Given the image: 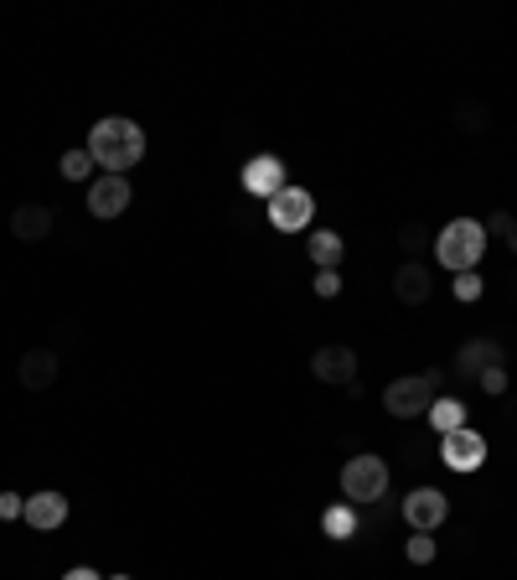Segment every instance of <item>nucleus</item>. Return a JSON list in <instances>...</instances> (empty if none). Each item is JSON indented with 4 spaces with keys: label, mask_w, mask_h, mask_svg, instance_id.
Returning a JSON list of instances; mask_svg holds the SVG:
<instances>
[{
    "label": "nucleus",
    "mask_w": 517,
    "mask_h": 580,
    "mask_svg": "<svg viewBox=\"0 0 517 580\" xmlns=\"http://www.w3.org/2000/svg\"><path fill=\"white\" fill-rule=\"evenodd\" d=\"M89 156H93V166H103V171L125 177L130 166L146 161V125H135L130 115H103V119H93Z\"/></svg>",
    "instance_id": "nucleus-1"
},
{
    "label": "nucleus",
    "mask_w": 517,
    "mask_h": 580,
    "mask_svg": "<svg viewBox=\"0 0 517 580\" xmlns=\"http://www.w3.org/2000/svg\"><path fill=\"white\" fill-rule=\"evenodd\" d=\"M481 254H487V224H481V218H450V224L435 234V259H440L450 275L481 269Z\"/></svg>",
    "instance_id": "nucleus-2"
},
{
    "label": "nucleus",
    "mask_w": 517,
    "mask_h": 580,
    "mask_svg": "<svg viewBox=\"0 0 517 580\" xmlns=\"http://www.w3.org/2000/svg\"><path fill=\"white\" fill-rule=\"evenodd\" d=\"M445 394V373L440 368H425V373H404L384 389V410L394 420H419L429 415V404Z\"/></svg>",
    "instance_id": "nucleus-3"
},
{
    "label": "nucleus",
    "mask_w": 517,
    "mask_h": 580,
    "mask_svg": "<svg viewBox=\"0 0 517 580\" xmlns=\"http://www.w3.org/2000/svg\"><path fill=\"white\" fill-rule=\"evenodd\" d=\"M384 492H388V462L384 456H372V451L347 456V466H341V498H347V503H378Z\"/></svg>",
    "instance_id": "nucleus-4"
},
{
    "label": "nucleus",
    "mask_w": 517,
    "mask_h": 580,
    "mask_svg": "<svg viewBox=\"0 0 517 580\" xmlns=\"http://www.w3.org/2000/svg\"><path fill=\"white\" fill-rule=\"evenodd\" d=\"M238 181H243V193L249 197H280L285 187H290V166L280 161V156H269V150H259V156H249L243 161V171H238Z\"/></svg>",
    "instance_id": "nucleus-5"
},
{
    "label": "nucleus",
    "mask_w": 517,
    "mask_h": 580,
    "mask_svg": "<svg viewBox=\"0 0 517 580\" xmlns=\"http://www.w3.org/2000/svg\"><path fill=\"white\" fill-rule=\"evenodd\" d=\"M487 456H491V446H487V435L481 431H450V435H440V462L450 466V472H481L487 466Z\"/></svg>",
    "instance_id": "nucleus-6"
},
{
    "label": "nucleus",
    "mask_w": 517,
    "mask_h": 580,
    "mask_svg": "<svg viewBox=\"0 0 517 580\" xmlns=\"http://www.w3.org/2000/svg\"><path fill=\"white\" fill-rule=\"evenodd\" d=\"M445 519H450V498L440 488H414L404 498V523H409L414 534H435Z\"/></svg>",
    "instance_id": "nucleus-7"
},
{
    "label": "nucleus",
    "mask_w": 517,
    "mask_h": 580,
    "mask_svg": "<svg viewBox=\"0 0 517 580\" xmlns=\"http://www.w3.org/2000/svg\"><path fill=\"white\" fill-rule=\"evenodd\" d=\"M310 218H316V197L306 187H296V181L280 197H269V224L280 234H300V228H310Z\"/></svg>",
    "instance_id": "nucleus-8"
},
{
    "label": "nucleus",
    "mask_w": 517,
    "mask_h": 580,
    "mask_svg": "<svg viewBox=\"0 0 517 580\" xmlns=\"http://www.w3.org/2000/svg\"><path fill=\"white\" fill-rule=\"evenodd\" d=\"M310 373L331 389H347V384H357V353L347 343H326V347H316V357H310Z\"/></svg>",
    "instance_id": "nucleus-9"
},
{
    "label": "nucleus",
    "mask_w": 517,
    "mask_h": 580,
    "mask_svg": "<svg viewBox=\"0 0 517 580\" xmlns=\"http://www.w3.org/2000/svg\"><path fill=\"white\" fill-rule=\"evenodd\" d=\"M130 197H135V193H130V177H115V171H103V177L89 181V213H93V218H103V224L130 208Z\"/></svg>",
    "instance_id": "nucleus-10"
},
{
    "label": "nucleus",
    "mask_w": 517,
    "mask_h": 580,
    "mask_svg": "<svg viewBox=\"0 0 517 580\" xmlns=\"http://www.w3.org/2000/svg\"><path fill=\"white\" fill-rule=\"evenodd\" d=\"M68 513H73V503H68L58 488H47V492H31L27 513H21V519H27L37 534H52V529H62V523H68Z\"/></svg>",
    "instance_id": "nucleus-11"
},
{
    "label": "nucleus",
    "mask_w": 517,
    "mask_h": 580,
    "mask_svg": "<svg viewBox=\"0 0 517 580\" xmlns=\"http://www.w3.org/2000/svg\"><path fill=\"white\" fill-rule=\"evenodd\" d=\"M497 363H507V353H503L497 337H471V343H460V353H456L460 379H481V373L497 368Z\"/></svg>",
    "instance_id": "nucleus-12"
},
{
    "label": "nucleus",
    "mask_w": 517,
    "mask_h": 580,
    "mask_svg": "<svg viewBox=\"0 0 517 580\" xmlns=\"http://www.w3.org/2000/svg\"><path fill=\"white\" fill-rule=\"evenodd\" d=\"M52 224H58V213L47 208V203H21V208H11V238H21V244H42V238L52 234Z\"/></svg>",
    "instance_id": "nucleus-13"
},
{
    "label": "nucleus",
    "mask_w": 517,
    "mask_h": 580,
    "mask_svg": "<svg viewBox=\"0 0 517 580\" xmlns=\"http://www.w3.org/2000/svg\"><path fill=\"white\" fill-rule=\"evenodd\" d=\"M429 291H435V281H429V269L419 265V259H404V265L394 269V296H399L404 306H425Z\"/></svg>",
    "instance_id": "nucleus-14"
},
{
    "label": "nucleus",
    "mask_w": 517,
    "mask_h": 580,
    "mask_svg": "<svg viewBox=\"0 0 517 580\" xmlns=\"http://www.w3.org/2000/svg\"><path fill=\"white\" fill-rule=\"evenodd\" d=\"M16 373H21V384L27 389H52L58 384V353H52V347H31Z\"/></svg>",
    "instance_id": "nucleus-15"
},
{
    "label": "nucleus",
    "mask_w": 517,
    "mask_h": 580,
    "mask_svg": "<svg viewBox=\"0 0 517 580\" xmlns=\"http://www.w3.org/2000/svg\"><path fill=\"white\" fill-rule=\"evenodd\" d=\"M306 254L316 259V269H341L347 244H341V234H331V228H310V234H306Z\"/></svg>",
    "instance_id": "nucleus-16"
},
{
    "label": "nucleus",
    "mask_w": 517,
    "mask_h": 580,
    "mask_svg": "<svg viewBox=\"0 0 517 580\" xmlns=\"http://www.w3.org/2000/svg\"><path fill=\"white\" fill-rule=\"evenodd\" d=\"M429 425H435V431L440 435H450V431H466V404L456 400V394H440V400L429 404Z\"/></svg>",
    "instance_id": "nucleus-17"
},
{
    "label": "nucleus",
    "mask_w": 517,
    "mask_h": 580,
    "mask_svg": "<svg viewBox=\"0 0 517 580\" xmlns=\"http://www.w3.org/2000/svg\"><path fill=\"white\" fill-rule=\"evenodd\" d=\"M321 534L337 539V544H347V539L357 534V503H331L321 513Z\"/></svg>",
    "instance_id": "nucleus-18"
},
{
    "label": "nucleus",
    "mask_w": 517,
    "mask_h": 580,
    "mask_svg": "<svg viewBox=\"0 0 517 580\" xmlns=\"http://www.w3.org/2000/svg\"><path fill=\"white\" fill-rule=\"evenodd\" d=\"M58 166H62V177H68V181H93V156H89V146L68 150Z\"/></svg>",
    "instance_id": "nucleus-19"
},
{
    "label": "nucleus",
    "mask_w": 517,
    "mask_h": 580,
    "mask_svg": "<svg viewBox=\"0 0 517 580\" xmlns=\"http://www.w3.org/2000/svg\"><path fill=\"white\" fill-rule=\"evenodd\" d=\"M450 291H456L460 306H471V301H481V291H487V285H481V269H466V275H456V285H450Z\"/></svg>",
    "instance_id": "nucleus-20"
},
{
    "label": "nucleus",
    "mask_w": 517,
    "mask_h": 580,
    "mask_svg": "<svg viewBox=\"0 0 517 580\" xmlns=\"http://www.w3.org/2000/svg\"><path fill=\"white\" fill-rule=\"evenodd\" d=\"M476 384H481V394H491V400H503V394H507V384H513V379H507V363L487 368V373H481V379H476Z\"/></svg>",
    "instance_id": "nucleus-21"
},
{
    "label": "nucleus",
    "mask_w": 517,
    "mask_h": 580,
    "mask_svg": "<svg viewBox=\"0 0 517 580\" xmlns=\"http://www.w3.org/2000/svg\"><path fill=\"white\" fill-rule=\"evenodd\" d=\"M321 301H337L341 296V269H316V285H310Z\"/></svg>",
    "instance_id": "nucleus-22"
},
{
    "label": "nucleus",
    "mask_w": 517,
    "mask_h": 580,
    "mask_svg": "<svg viewBox=\"0 0 517 580\" xmlns=\"http://www.w3.org/2000/svg\"><path fill=\"white\" fill-rule=\"evenodd\" d=\"M404 554H409V566H429V560H435V539H429V534H414Z\"/></svg>",
    "instance_id": "nucleus-23"
},
{
    "label": "nucleus",
    "mask_w": 517,
    "mask_h": 580,
    "mask_svg": "<svg viewBox=\"0 0 517 580\" xmlns=\"http://www.w3.org/2000/svg\"><path fill=\"white\" fill-rule=\"evenodd\" d=\"M27 513V498L21 492H0V523H16Z\"/></svg>",
    "instance_id": "nucleus-24"
},
{
    "label": "nucleus",
    "mask_w": 517,
    "mask_h": 580,
    "mask_svg": "<svg viewBox=\"0 0 517 580\" xmlns=\"http://www.w3.org/2000/svg\"><path fill=\"white\" fill-rule=\"evenodd\" d=\"M507 228H513V213H507V208H497V213H491V218H487V238H491V234H503V238H507Z\"/></svg>",
    "instance_id": "nucleus-25"
},
{
    "label": "nucleus",
    "mask_w": 517,
    "mask_h": 580,
    "mask_svg": "<svg viewBox=\"0 0 517 580\" xmlns=\"http://www.w3.org/2000/svg\"><path fill=\"white\" fill-rule=\"evenodd\" d=\"M399 244H404V249H419V244H425V228H419V224H404V234H399Z\"/></svg>",
    "instance_id": "nucleus-26"
},
{
    "label": "nucleus",
    "mask_w": 517,
    "mask_h": 580,
    "mask_svg": "<svg viewBox=\"0 0 517 580\" xmlns=\"http://www.w3.org/2000/svg\"><path fill=\"white\" fill-rule=\"evenodd\" d=\"M62 580H103V576H99V570H93V566H73V570H68V576H62Z\"/></svg>",
    "instance_id": "nucleus-27"
},
{
    "label": "nucleus",
    "mask_w": 517,
    "mask_h": 580,
    "mask_svg": "<svg viewBox=\"0 0 517 580\" xmlns=\"http://www.w3.org/2000/svg\"><path fill=\"white\" fill-rule=\"evenodd\" d=\"M507 249L517 254V218H513V228H507Z\"/></svg>",
    "instance_id": "nucleus-28"
},
{
    "label": "nucleus",
    "mask_w": 517,
    "mask_h": 580,
    "mask_svg": "<svg viewBox=\"0 0 517 580\" xmlns=\"http://www.w3.org/2000/svg\"><path fill=\"white\" fill-rule=\"evenodd\" d=\"M103 580H135V576H103Z\"/></svg>",
    "instance_id": "nucleus-29"
}]
</instances>
